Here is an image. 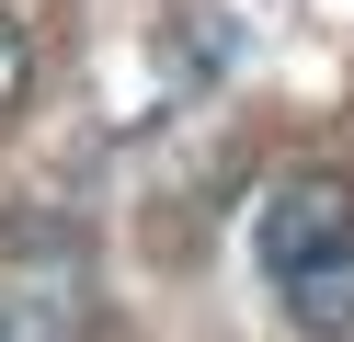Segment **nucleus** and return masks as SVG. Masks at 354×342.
<instances>
[{
	"instance_id": "f257e3e1",
	"label": "nucleus",
	"mask_w": 354,
	"mask_h": 342,
	"mask_svg": "<svg viewBox=\"0 0 354 342\" xmlns=\"http://www.w3.org/2000/svg\"><path fill=\"white\" fill-rule=\"evenodd\" d=\"M331 240H354V182H331V171L286 182V194L252 217V251H263V274L308 263V251H331Z\"/></svg>"
},
{
	"instance_id": "f03ea898",
	"label": "nucleus",
	"mask_w": 354,
	"mask_h": 342,
	"mask_svg": "<svg viewBox=\"0 0 354 342\" xmlns=\"http://www.w3.org/2000/svg\"><path fill=\"white\" fill-rule=\"evenodd\" d=\"M274 285H286V319H297L308 342H343V331H354V240H331V251H308V263H286Z\"/></svg>"
},
{
	"instance_id": "7ed1b4c3",
	"label": "nucleus",
	"mask_w": 354,
	"mask_h": 342,
	"mask_svg": "<svg viewBox=\"0 0 354 342\" xmlns=\"http://www.w3.org/2000/svg\"><path fill=\"white\" fill-rule=\"evenodd\" d=\"M24 91H35V23L0 12V103H24Z\"/></svg>"
},
{
	"instance_id": "20e7f679",
	"label": "nucleus",
	"mask_w": 354,
	"mask_h": 342,
	"mask_svg": "<svg viewBox=\"0 0 354 342\" xmlns=\"http://www.w3.org/2000/svg\"><path fill=\"white\" fill-rule=\"evenodd\" d=\"M0 342H35V319H12V308H0Z\"/></svg>"
}]
</instances>
